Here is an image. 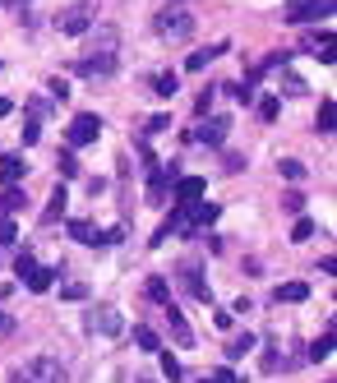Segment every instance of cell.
<instances>
[{
    "instance_id": "1",
    "label": "cell",
    "mask_w": 337,
    "mask_h": 383,
    "mask_svg": "<svg viewBox=\"0 0 337 383\" xmlns=\"http://www.w3.org/2000/svg\"><path fill=\"white\" fill-rule=\"evenodd\" d=\"M88 46H83V55L74 60V69L79 74H92V79H106L116 69V60H121V28H111V23H97V28H88Z\"/></svg>"
},
{
    "instance_id": "2",
    "label": "cell",
    "mask_w": 337,
    "mask_h": 383,
    "mask_svg": "<svg viewBox=\"0 0 337 383\" xmlns=\"http://www.w3.org/2000/svg\"><path fill=\"white\" fill-rule=\"evenodd\" d=\"M10 383H69V374L56 356H33V361L10 370Z\"/></svg>"
},
{
    "instance_id": "3",
    "label": "cell",
    "mask_w": 337,
    "mask_h": 383,
    "mask_svg": "<svg viewBox=\"0 0 337 383\" xmlns=\"http://www.w3.org/2000/svg\"><path fill=\"white\" fill-rule=\"evenodd\" d=\"M88 332H102V337H121L125 332V318H121V309H111V305H97V309H88Z\"/></svg>"
},
{
    "instance_id": "4",
    "label": "cell",
    "mask_w": 337,
    "mask_h": 383,
    "mask_svg": "<svg viewBox=\"0 0 337 383\" xmlns=\"http://www.w3.org/2000/svg\"><path fill=\"white\" fill-rule=\"evenodd\" d=\"M153 23H158V33L167 37V42H185V37L194 33V19L185 10H167V14H158Z\"/></svg>"
},
{
    "instance_id": "5",
    "label": "cell",
    "mask_w": 337,
    "mask_h": 383,
    "mask_svg": "<svg viewBox=\"0 0 337 383\" xmlns=\"http://www.w3.org/2000/svg\"><path fill=\"white\" fill-rule=\"evenodd\" d=\"M97 134H102V121L92 116V111H83V116H74V121H69V148L97 143Z\"/></svg>"
},
{
    "instance_id": "6",
    "label": "cell",
    "mask_w": 337,
    "mask_h": 383,
    "mask_svg": "<svg viewBox=\"0 0 337 383\" xmlns=\"http://www.w3.org/2000/svg\"><path fill=\"white\" fill-rule=\"evenodd\" d=\"M319 14H333V0H287V19L291 23H315Z\"/></svg>"
},
{
    "instance_id": "7",
    "label": "cell",
    "mask_w": 337,
    "mask_h": 383,
    "mask_svg": "<svg viewBox=\"0 0 337 383\" xmlns=\"http://www.w3.org/2000/svg\"><path fill=\"white\" fill-rule=\"evenodd\" d=\"M180 286H185L194 300H208V296H213V291H208V282H203L199 259H185V263H180Z\"/></svg>"
},
{
    "instance_id": "8",
    "label": "cell",
    "mask_w": 337,
    "mask_h": 383,
    "mask_svg": "<svg viewBox=\"0 0 337 383\" xmlns=\"http://www.w3.org/2000/svg\"><path fill=\"white\" fill-rule=\"evenodd\" d=\"M226 134H231V121H226V116H213V121H203L199 130H194V139L217 148V143H226Z\"/></svg>"
},
{
    "instance_id": "9",
    "label": "cell",
    "mask_w": 337,
    "mask_h": 383,
    "mask_svg": "<svg viewBox=\"0 0 337 383\" xmlns=\"http://www.w3.org/2000/svg\"><path fill=\"white\" fill-rule=\"evenodd\" d=\"M60 33H65V37H83V33H88V28H92V19H88V10H83V5H74V10H65V14H60Z\"/></svg>"
},
{
    "instance_id": "10",
    "label": "cell",
    "mask_w": 337,
    "mask_h": 383,
    "mask_svg": "<svg viewBox=\"0 0 337 383\" xmlns=\"http://www.w3.org/2000/svg\"><path fill=\"white\" fill-rule=\"evenodd\" d=\"M203 189H208V185H203L199 175H176V208H190Z\"/></svg>"
},
{
    "instance_id": "11",
    "label": "cell",
    "mask_w": 337,
    "mask_h": 383,
    "mask_svg": "<svg viewBox=\"0 0 337 383\" xmlns=\"http://www.w3.org/2000/svg\"><path fill=\"white\" fill-rule=\"evenodd\" d=\"M217 213H222L217 203H203V199H194L190 208H185V222H194V227H213Z\"/></svg>"
},
{
    "instance_id": "12",
    "label": "cell",
    "mask_w": 337,
    "mask_h": 383,
    "mask_svg": "<svg viewBox=\"0 0 337 383\" xmlns=\"http://www.w3.org/2000/svg\"><path fill=\"white\" fill-rule=\"evenodd\" d=\"M69 236H74L79 245H106V236H102V231L92 227V222H83V217H74V222H69Z\"/></svg>"
},
{
    "instance_id": "13",
    "label": "cell",
    "mask_w": 337,
    "mask_h": 383,
    "mask_svg": "<svg viewBox=\"0 0 337 383\" xmlns=\"http://www.w3.org/2000/svg\"><path fill=\"white\" fill-rule=\"evenodd\" d=\"M23 171H28V162H23V157H0V180H5V185H19Z\"/></svg>"
},
{
    "instance_id": "14",
    "label": "cell",
    "mask_w": 337,
    "mask_h": 383,
    "mask_svg": "<svg viewBox=\"0 0 337 383\" xmlns=\"http://www.w3.org/2000/svg\"><path fill=\"white\" fill-rule=\"evenodd\" d=\"M167 189H171V175L153 171V180H148V203H167Z\"/></svg>"
},
{
    "instance_id": "15",
    "label": "cell",
    "mask_w": 337,
    "mask_h": 383,
    "mask_svg": "<svg viewBox=\"0 0 337 383\" xmlns=\"http://www.w3.org/2000/svg\"><path fill=\"white\" fill-rule=\"evenodd\" d=\"M51 273H56V268H33V273H23V282H28L33 296H42V291H51Z\"/></svg>"
},
{
    "instance_id": "16",
    "label": "cell",
    "mask_w": 337,
    "mask_h": 383,
    "mask_svg": "<svg viewBox=\"0 0 337 383\" xmlns=\"http://www.w3.org/2000/svg\"><path fill=\"white\" fill-rule=\"evenodd\" d=\"M277 300H287V305H301V300H310V286H305V282H282V286H277Z\"/></svg>"
},
{
    "instance_id": "17",
    "label": "cell",
    "mask_w": 337,
    "mask_h": 383,
    "mask_svg": "<svg viewBox=\"0 0 337 383\" xmlns=\"http://www.w3.org/2000/svg\"><path fill=\"white\" fill-rule=\"evenodd\" d=\"M167 318H171V332H176V342H180V347H190V342H194V332H190V323H185V314L167 305Z\"/></svg>"
},
{
    "instance_id": "18",
    "label": "cell",
    "mask_w": 337,
    "mask_h": 383,
    "mask_svg": "<svg viewBox=\"0 0 337 383\" xmlns=\"http://www.w3.org/2000/svg\"><path fill=\"white\" fill-rule=\"evenodd\" d=\"M153 93H158V98H176V93H180V74H171V69L158 74V79H153Z\"/></svg>"
},
{
    "instance_id": "19",
    "label": "cell",
    "mask_w": 337,
    "mask_h": 383,
    "mask_svg": "<svg viewBox=\"0 0 337 383\" xmlns=\"http://www.w3.org/2000/svg\"><path fill=\"white\" fill-rule=\"evenodd\" d=\"M333 121H337V107H333V98H324V102H319V121H315V130H319V134H333Z\"/></svg>"
},
{
    "instance_id": "20",
    "label": "cell",
    "mask_w": 337,
    "mask_h": 383,
    "mask_svg": "<svg viewBox=\"0 0 337 383\" xmlns=\"http://www.w3.org/2000/svg\"><path fill=\"white\" fill-rule=\"evenodd\" d=\"M222 51H226V42H217V46H213V51H194V55H190V60H185V69H190V74H199V69H203V65H208V60H213V55H222Z\"/></svg>"
},
{
    "instance_id": "21",
    "label": "cell",
    "mask_w": 337,
    "mask_h": 383,
    "mask_svg": "<svg viewBox=\"0 0 337 383\" xmlns=\"http://www.w3.org/2000/svg\"><path fill=\"white\" fill-rule=\"evenodd\" d=\"M23 208V189H5V194H0V217H10V213H19Z\"/></svg>"
},
{
    "instance_id": "22",
    "label": "cell",
    "mask_w": 337,
    "mask_h": 383,
    "mask_svg": "<svg viewBox=\"0 0 337 383\" xmlns=\"http://www.w3.org/2000/svg\"><path fill=\"white\" fill-rule=\"evenodd\" d=\"M65 185H56V194H51V203H46V213H42V222H56L60 217V213H65Z\"/></svg>"
},
{
    "instance_id": "23",
    "label": "cell",
    "mask_w": 337,
    "mask_h": 383,
    "mask_svg": "<svg viewBox=\"0 0 337 383\" xmlns=\"http://www.w3.org/2000/svg\"><path fill=\"white\" fill-rule=\"evenodd\" d=\"M135 342H139V351H148V356H158V351H162V342H158L153 328H135Z\"/></svg>"
},
{
    "instance_id": "24",
    "label": "cell",
    "mask_w": 337,
    "mask_h": 383,
    "mask_svg": "<svg viewBox=\"0 0 337 383\" xmlns=\"http://www.w3.org/2000/svg\"><path fill=\"white\" fill-rule=\"evenodd\" d=\"M328 356H333V328H328L324 337H319L315 347H310V361H328Z\"/></svg>"
},
{
    "instance_id": "25",
    "label": "cell",
    "mask_w": 337,
    "mask_h": 383,
    "mask_svg": "<svg viewBox=\"0 0 337 383\" xmlns=\"http://www.w3.org/2000/svg\"><path fill=\"white\" fill-rule=\"evenodd\" d=\"M282 208L301 217V213H305V194H301V189H287V194H282Z\"/></svg>"
},
{
    "instance_id": "26",
    "label": "cell",
    "mask_w": 337,
    "mask_h": 383,
    "mask_svg": "<svg viewBox=\"0 0 337 383\" xmlns=\"http://www.w3.org/2000/svg\"><path fill=\"white\" fill-rule=\"evenodd\" d=\"M148 300H158V305H167V300H171V286L162 282V277H153V282H148Z\"/></svg>"
},
{
    "instance_id": "27",
    "label": "cell",
    "mask_w": 337,
    "mask_h": 383,
    "mask_svg": "<svg viewBox=\"0 0 337 383\" xmlns=\"http://www.w3.org/2000/svg\"><path fill=\"white\" fill-rule=\"evenodd\" d=\"M310 236H315V222H310V217H296V227H291V241H296V245H305Z\"/></svg>"
},
{
    "instance_id": "28",
    "label": "cell",
    "mask_w": 337,
    "mask_h": 383,
    "mask_svg": "<svg viewBox=\"0 0 337 383\" xmlns=\"http://www.w3.org/2000/svg\"><path fill=\"white\" fill-rule=\"evenodd\" d=\"M245 351H254V337H249V332H245V337H236L231 347H226V361H240Z\"/></svg>"
},
{
    "instance_id": "29",
    "label": "cell",
    "mask_w": 337,
    "mask_h": 383,
    "mask_svg": "<svg viewBox=\"0 0 337 383\" xmlns=\"http://www.w3.org/2000/svg\"><path fill=\"white\" fill-rule=\"evenodd\" d=\"M282 175H287V180H305V162H296V157H282Z\"/></svg>"
},
{
    "instance_id": "30",
    "label": "cell",
    "mask_w": 337,
    "mask_h": 383,
    "mask_svg": "<svg viewBox=\"0 0 337 383\" xmlns=\"http://www.w3.org/2000/svg\"><path fill=\"white\" fill-rule=\"evenodd\" d=\"M158 356H162V374H167V379L176 383V379H180V361L171 356V351H158Z\"/></svg>"
},
{
    "instance_id": "31",
    "label": "cell",
    "mask_w": 337,
    "mask_h": 383,
    "mask_svg": "<svg viewBox=\"0 0 337 383\" xmlns=\"http://www.w3.org/2000/svg\"><path fill=\"white\" fill-rule=\"evenodd\" d=\"M37 111H42V102H33V121L23 125V143H37V134H42L37 130Z\"/></svg>"
},
{
    "instance_id": "32",
    "label": "cell",
    "mask_w": 337,
    "mask_h": 383,
    "mask_svg": "<svg viewBox=\"0 0 337 383\" xmlns=\"http://www.w3.org/2000/svg\"><path fill=\"white\" fill-rule=\"evenodd\" d=\"M60 296H65V300H83V296H88V286H83V282H65V286H60Z\"/></svg>"
},
{
    "instance_id": "33",
    "label": "cell",
    "mask_w": 337,
    "mask_h": 383,
    "mask_svg": "<svg viewBox=\"0 0 337 383\" xmlns=\"http://www.w3.org/2000/svg\"><path fill=\"white\" fill-rule=\"evenodd\" d=\"M60 175H65V180H74V175H79V162H74V153H60Z\"/></svg>"
},
{
    "instance_id": "34",
    "label": "cell",
    "mask_w": 337,
    "mask_h": 383,
    "mask_svg": "<svg viewBox=\"0 0 337 383\" xmlns=\"http://www.w3.org/2000/svg\"><path fill=\"white\" fill-rule=\"evenodd\" d=\"M277 98H263V102H259V116H263V121H277Z\"/></svg>"
},
{
    "instance_id": "35",
    "label": "cell",
    "mask_w": 337,
    "mask_h": 383,
    "mask_svg": "<svg viewBox=\"0 0 337 383\" xmlns=\"http://www.w3.org/2000/svg\"><path fill=\"white\" fill-rule=\"evenodd\" d=\"M33 268H37V259H33V254H28V250H23L19 259H14V273H19V277H23V273H33Z\"/></svg>"
},
{
    "instance_id": "36",
    "label": "cell",
    "mask_w": 337,
    "mask_h": 383,
    "mask_svg": "<svg viewBox=\"0 0 337 383\" xmlns=\"http://www.w3.org/2000/svg\"><path fill=\"white\" fill-rule=\"evenodd\" d=\"M236 102H240V107H249V102H254V79H245V83L236 88Z\"/></svg>"
},
{
    "instance_id": "37",
    "label": "cell",
    "mask_w": 337,
    "mask_h": 383,
    "mask_svg": "<svg viewBox=\"0 0 337 383\" xmlns=\"http://www.w3.org/2000/svg\"><path fill=\"white\" fill-rule=\"evenodd\" d=\"M203 383H236V374H231V370H226V365H222V370H213V374H208V379H203Z\"/></svg>"
},
{
    "instance_id": "38",
    "label": "cell",
    "mask_w": 337,
    "mask_h": 383,
    "mask_svg": "<svg viewBox=\"0 0 337 383\" xmlns=\"http://www.w3.org/2000/svg\"><path fill=\"white\" fill-rule=\"evenodd\" d=\"M0 245H14V222L0 217Z\"/></svg>"
},
{
    "instance_id": "39",
    "label": "cell",
    "mask_w": 337,
    "mask_h": 383,
    "mask_svg": "<svg viewBox=\"0 0 337 383\" xmlns=\"http://www.w3.org/2000/svg\"><path fill=\"white\" fill-rule=\"evenodd\" d=\"M282 83H287V93H291V98H301V93H305V79H296V74H287Z\"/></svg>"
},
{
    "instance_id": "40",
    "label": "cell",
    "mask_w": 337,
    "mask_h": 383,
    "mask_svg": "<svg viewBox=\"0 0 337 383\" xmlns=\"http://www.w3.org/2000/svg\"><path fill=\"white\" fill-rule=\"evenodd\" d=\"M51 98H56V102L69 98V83H65V79H51Z\"/></svg>"
},
{
    "instance_id": "41",
    "label": "cell",
    "mask_w": 337,
    "mask_h": 383,
    "mask_svg": "<svg viewBox=\"0 0 337 383\" xmlns=\"http://www.w3.org/2000/svg\"><path fill=\"white\" fill-rule=\"evenodd\" d=\"M208 107H213V88H208V93H199V102H194V111H199V116H208Z\"/></svg>"
},
{
    "instance_id": "42",
    "label": "cell",
    "mask_w": 337,
    "mask_h": 383,
    "mask_svg": "<svg viewBox=\"0 0 337 383\" xmlns=\"http://www.w3.org/2000/svg\"><path fill=\"white\" fill-rule=\"evenodd\" d=\"M10 111H14V107H10V98H0V116H10Z\"/></svg>"
},
{
    "instance_id": "43",
    "label": "cell",
    "mask_w": 337,
    "mask_h": 383,
    "mask_svg": "<svg viewBox=\"0 0 337 383\" xmlns=\"http://www.w3.org/2000/svg\"><path fill=\"white\" fill-rule=\"evenodd\" d=\"M0 328H10V318H5V314H0Z\"/></svg>"
},
{
    "instance_id": "44",
    "label": "cell",
    "mask_w": 337,
    "mask_h": 383,
    "mask_svg": "<svg viewBox=\"0 0 337 383\" xmlns=\"http://www.w3.org/2000/svg\"><path fill=\"white\" fill-rule=\"evenodd\" d=\"M139 383H148V379H139Z\"/></svg>"
}]
</instances>
